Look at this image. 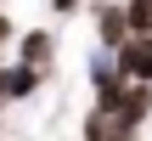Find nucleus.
Listing matches in <instances>:
<instances>
[{"instance_id": "f257e3e1", "label": "nucleus", "mask_w": 152, "mask_h": 141, "mask_svg": "<svg viewBox=\"0 0 152 141\" xmlns=\"http://www.w3.org/2000/svg\"><path fill=\"white\" fill-rule=\"evenodd\" d=\"M34 85H39L34 62H17V68H0V102H23V96H34Z\"/></svg>"}, {"instance_id": "f03ea898", "label": "nucleus", "mask_w": 152, "mask_h": 141, "mask_svg": "<svg viewBox=\"0 0 152 141\" xmlns=\"http://www.w3.org/2000/svg\"><path fill=\"white\" fill-rule=\"evenodd\" d=\"M96 28H102V45H124V34H130L135 23H130V11H118V6H96Z\"/></svg>"}, {"instance_id": "7ed1b4c3", "label": "nucleus", "mask_w": 152, "mask_h": 141, "mask_svg": "<svg viewBox=\"0 0 152 141\" xmlns=\"http://www.w3.org/2000/svg\"><path fill=\"white\" fill-rule=\"evenodd\" d=\"M147 85H152V79H147ZM147 85H130V90L118 96V107H113V113H118L124 124H141V119L152 113V90H147Z\"/></svg>"}, {"instance_id": "20e7f679", "label": "nucleus", "mask_w": 152, "mask_h": 141, "mask_svg": "<svg viewBox=\"0 0 152 141\" xmlns=\"http://www.w3.org/2000/svg\"><path fill=\"white\" fill-rule=\"evenodd\" d=\"M45 57H51V34H23V62H34V68H39Z\"/></svg>"}, {"instance_id": "39448f33", "label": "nucleus", "mask_w": 152, "mask_h": 141, "mask_svg": "<svg viewBox=\"0 0 152 141\" xmlns=\"http://www.w3.org/2000/svg\"><path fill=\"white\" fill-rule=\"evenodd\" d=\"M51 6H56V11H73V6H79V0H51Z\"/></svg>"}, {"instance_id": "423d86ee", "label": "nucleus", "mask_w": 152, "mask_h": 141, "mask_svg": "<svg viewBox=\"0 0 152 141\" xmlns=\"http://www.w3.org/2000/svg\"><path fill=\"white\" fill-rule=\"evenodd\" d=\"M6 34H11V23H6V17H0V40H6Z\"/></svg>"}, {"instance_id": "0eeeda50", "label": "nucleus", "mask_w": 152, "mask_h": 141, "mask_svg": "<svg viewBox=\"0 0 152 141\" xmlns=\"http://www.w3.org/2000/svg\"><path fill=\"white\" fill-rule=\"evenodd\" d=\"M147 40H152V28H147Z\"/></svg>"}]
</instances>
